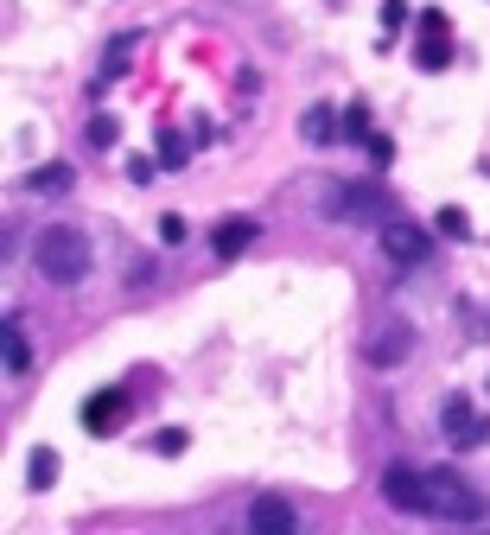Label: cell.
<instances>
[{"label":"cell","instance_id":"obj_1","mask_svg":"<svg viewBox=\"0 0 490 535\" xmlns=\"http://www.w3.org/2000/svg\"><path fill=\"white\" fill-rule=\"evenodd\" d=\"M39 274L51 287H77L83 274H90V243H83V230H70V223H45V230H39Z\"/></svg>","mask_w":490,"mask_h":535},{"label":"cell","instance_id":"obj_2","mask_svg":"<svg viewBox=\"0 0 490 535\" xmlns=\"http://www.w3.org/2000/svg\"><path fill=\"white\" fill-rule=\"evenodd\" d=\"M420 516H446V523H478L484 516V497L465 485L459 472H452V465H433L427 472V510Z\"/></svg>","mask_w":490,"mask_h":535},{"label":"cell","instance_id":"obj_3","mask_svg":"<svg viewBox=\"0 0 490 535\" xmlns=\"http://www.w3.org/2000/svg\"><path fill=\"white\" fill-rule=\"evenodd\" d=\"M376 249L389 255L395 268H420V262L433 255V230H420L414 217H389V223L376 230Z\"/></svg>","mask_w":490,"mask_h":535},{"label":"cell","instance_id":"obj_4","mask_svg":"<svg viewBox=\"0 0 490 535\" xmlns=\"http://www.w3.org/2000/svg\"><path fill=\"white\" fill-rule=\"evenodd\" d=\"M408 351H414V325L408 319H382V325L363 332V357H370V370H395Z\"/></svg>","mask_w":490,"mask_h":535},{"label":"cell","instance_id":"obj_5","mask_svg":"<svg viewBox=\"0 0 490 535\" xmlns=\"http://www.w3.org/2000/svg\"><path fill=\"white\" fill-rule=\"evenodd\" d=\"M382 497H389L401 516H420L427 510V472H420V465H389V472H382Z\"/></svg>","mask_w":490,"mask_h":535},{"label":"cell","instance_id":"obj_6","mask_svg":"<svg viewBox=\"0 0 490 535\" xmlns=\"http://www.w3.org/2000/svg\"><path fill=\"white\" fill-rule=\"evenodd\" d=\"M121 421H128V395H121V389H96L90 395V402H83V434H115V427Z\"/></svg>","mask_w":490,"mask_h":535},{"label":"cell","instance_id":"obj_7","mask_svg":"<svg viewBox=\"0 0 490 535\" xmlns=\"http://www.w3.org/2000/svg\"><path fill=\"white\" fill-rule=\"evenodd\" d=\"M440 427H446V440L459 446V453H465V446H478V440H484V421L471 414V402H465V395H452V402L440 408Z\"/></svg>","mask_w":490,"mask_h":535},{"label":"cell","instance_id":"obj_8","mask_svg":"<svg viewBox=\"0 0 490 535\" xmlns=\"http://www.w3.org/2000/svg\"><path fill=\"white\" fill-rule=\"evenodd\" d=\"M255 236H261V223H255V217H223L217 230H210V255H223V262H230V255L255 249Z\"/></svg>","mask_w":490,"mask_h":535},{"label":"cell","instance_id":"obj_9","mask_svg":"<svg viewBox=\"0 0 490 535\" xmlns=\"http://www.w3.org/2000/svg\"><path fill=\"white\" fill-rule=\"evenodd\" d=\"M293 523H300V516L280 504V497H255V504H249V529L255 535H287Z\"/></svg>","mask_w":490,"mask_h":535},{"label":"cell","instance_id":"obj_10","mask_svg":"<svg viewBox=\"0 0 490 535\" xmlns=\"http://www.w3.org/2000/svg\"><path fill=\"white\" fill-rule=\"evenodd\" d=\"M0 364H7V376H26L32 370V344H26L20 325H13V313H7V325H0Z\"/></svg>","mask_w":490,"mask_h":535},{"label":"cell","instance_id":"obj_11","mask_svg":"<svg viewBox=\"0 0 490 535\" xmlns=\"http://www.w3.org/2000/svg\"><path fill=\"white\" fill-rule=\"evenodd\" d=\"M26 185H32L39 198H64L70 185H77V172H70V166H32V172H26Z\"/></svg>","mask_w":490,"mask_h":535},{"label":"cell","instance_id":"obj_12","mask_svg":"<svg viewBox=\"0 0 490 535\" xmlns=\"http://www.w3.org/2000/svg\"><path fill=\"white\" fill-rule=\"evenodd\" d=\"M338 128H344V115H331V109H306V115H300V134H306L312 147H325Z\"/></svg>","mask_w":490,"mask_h":535},{"label":"cell","instance_id":"obj_13","mask_svg":"<svg viewBox=\"0 0 490 535\" xmlns=\"http://www.w3.org/2000/svg\"><path fill=\"white\" fill-rule=\"evenodd\" d=\"M414 64H420V71H446V64H452V45H446V32H427V39L414 45Z\"/></svg>","mask_w":490,"mask_h":535},{"label":"cell","instance_id":"obj_14","mask_svg":"<svg viewBox=\"0 0 490 535\" xmlns=\"http://www.w3.org/2000/svg\"><path fill=\"white\" fill-rule=\"evenodd\" d=\"M26 485H32V491H51V485H58V453H51V446H39V453H32Z\"/></svg>","mask_w":490,"mask_h":535},{"label":"cell","instance_id":"obj_15","mask_svg":"<svg viewBox=\"0 0 490 535\" xmlns=\"http://www.w3.org/2000/svg\"><path fill=\"white\" fill-rule=\"evenodd\" d=\"M185 160H191V153H185V141H179L172 128H160V166H166V172H179Z\"/></svg>","mask_w":490,"mask_h":535},{"label":"cell","instance_id":"obj_16","mask_svg":"<svg viewBox=\"0 0 490 535\" xmlns=\"http://www.w3.org/2000/svg\"><path fill=\"white\" fill-rule=\"evenodd\" d=\"M344 134H350V141H370V109H363V102H350V109H344Z\"/></svg>","mask_w":490,"mask_h":535},{"label":"cell","instance_id":"obj_17","mask_svg":"<svg viewBox=\"0 0 490 535\" xmlns=\"http://www.w3.org/2000/svg\"><path fill=\"white\" fill-rule=\"evenodd\" d=\"M121 141V122H115V115H96V122H90V147H115Z\"/></svg>","mask_w":490,"mask_h":535},{"label":"cell","instance_id":"obj_18","mask_svg":"<svg viewBox=\"0 0 490 535\" xmlns=\"http://www.w3.org/2000/svg\"><path fill=\"white\" fill-rule=\"evenodd\" d=\"M191 446V434L185 427H160V440H153V453H185Z\"/></svg>","mask_w":490,"mask_h":535},{"label":"cell","instance_id":"obj_19","mask_svg":"<svg viewBox=\"0 0 490 535\" xmlns=\"http://www.w3.org/2000/svg\"><path fill=\"white\" fill-rule=\"evenodd\" d=\"M440 236H471V217L465 211H440Z\"/></svg>","mask_w":490,"mask_h":535},{"label":"cell","instance_id":"obj_20","mask_svg":"<svg viewBox=\"0 0 490 535\" xmlns=\"http://www.w3.org/2000/svg\"><path fill=\"white\" fill-rule=\"evenodd\" d=\"M363 147H370V160H376V166H389V160H395V141H389V134H370Z\"/></svg>","mask_w":490,"mask_h":535},{"label":"cell","instance_id":"obj_21","mask_svg":"<svg viewBox=\"0 0 490 535\" xmlns=\"http://www.w3.org/2000/svg\"><path fill=\"white\" fill-rule=\"evenodd\" d=\"M484 389H490V383H484Z\"/></svg>","mask_w":490,"mask_h":535}]
</instances>
